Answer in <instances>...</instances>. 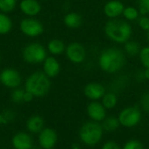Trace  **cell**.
<instances>
[{
    "label": "cell",
    "mask_w": 149,
    "mask_h": 149,
    "mask_svg": "<svg viewBox=\"0 0 149 149\" xmlns=\"http://www.w3.org/2000/svg\"><path fill=\"white\" fill-rule=\"evenodd\" d=\"M23 59L29 64H40L47 58L45 48L38 43L27 45L22 52Z\"/></svg>",
    "instance_id": "obj_5"
},
{
    "label": "cell",
    "mask_w": 149,
    "mask_h": 149,
    "mask_svg": "<svg viewBox=\"0 0 149 149\" xmlns=\"http://www.w3.org/2000/svg\"><path fill=\"white\" fill-rule=\"evenodd\" d=\"M86 113L89 118L93 121L96 122L103 121L107 117V109L104 107L102 103H100L96 100H93L88 104Z\"/></svg>",
    "instance_id": "obj_10"
},
{
    "label": "cell",
    "mask_w": 149,
    "mask_h": 149,
    "mask_svg": "<svg viewBox=\"0 0 149 149\" xmlns=\"http://www.w3.org/2000/svg\"><path fill=\"white\" fill-rule=\"evenodd\" d=\"M33 98H34V96L31 93H29L27 91L24 92V102H31L33 100Z\"/></svg>",
    "instance_id": "obj_33"
},
{
    "label": "cell",
    "mask_w": 149,
    "mask_h": 149,
    "mask_svg": "<svg viewBox=\"0 0 149 149\" xmlns=\"http://www.w3.org/2000/svg\"><path fill=\"white\" fill-rule=\"evenodd\" d=\"M2 122H4V119L2 115H0V123H2Z\"/></svg>",
    "instance_id": "obj_37"
},
{
    "label": "cell",
    "mask_w": 149,
    "mask_h": 149,
    "mask_svg": "<svg viewBox=\"0 0 149 149\" xmlns=\"http://www.w3.org/2000/svg\"><path fill=\"white\" fill-rule=\"evenodd\" d=\"M58 141L57 133L52 128L43 129L38 136V142L41 148L44 149H49L54 148Z\"/></svg>",
    "instance_id": "obj_11"
},
{
    "label": "cell",
    "mask_w": 149,
    "mask_h": 149,
    "mask_svg": "<svg viewBox=\"0 0 149 149\" xmlns=\"http://www.w3.org/2000/svg\"><path fill=\"white\" fill-rule=\"evenodd\" d=\"M139 12L142 16L149 14V0H139L138 2Z\"/></svg>",
    "instance_id": "obj_30"
},
{
    "label": "cell",
    "mask_w": 149,
    "mask_h": 149,
    "mask_svg": "<svg viewBox=\"0 0 149 149\" xmlns=\"http://www.w3.org/2000/svg\"><path fill=\"white\" fill-rule=\"evenodd\" d=\"M140 103H141V107L142 110L145 113H149V91L145 92L141 95Z\"/></svg>",
    "instance_id": "obj_29"
},
{
    "label": "cell",
    "mask_w": 149,
    "mask_h": 149,
    "mask_svg": "<svg viewBox=\"0 0 149 149\" xmlns=\"http://www.w3.org/2000/svg\"><path fill=\"white\" fill-rule=\"evenodd\" d=\"M124 4L118 0H112L107 2L104 6V13L109 18L119 17L124 10Z\"/></svg>",
    "instance_id": "obj_13"
},
{
    "label": "cell",
    "mask_w": 149,
    "mask_h": 149,
    "mask_svg": "<svg viewBox=\"0 0 149 149\" xmlns=\"http://www.w3.org/2000/svg\"><path fill=\"white\" fill-rule=\"evenodd\" d=\"M24 86L25 91L31 93L34 97H44L51 88L50 78L44 72H35L28 77Z\"/></svg>",
    "instance_id": "obj_3"
},
{
    "label": "cell",
    "mask_w": 149,
    "mask_h": 149,
    "mask_svg": "<svg viewBox=\"0 0 149 149\" xmlns=\"http://www.w3.org/2000/svg\"><path fill=\"white\" fill-rule=\"evenodd\" d=\"M65 55L67 58L74 64L82 63L86 57V48L78 42H72L65 47Z\"/></svg>",
    "instance_id": "obj_8"
},
{
    "label": "cell",
    "mask_w": 149,
    "mask_h": 149,
    "mask_svg": "<svg viewBox=\"0 0 149 149\" xmlns=\"http://www.w3.org/2000/svg\"><path fill=\"white\" fill-rule=\"evenodd\" d=\"M43 70L46 76L54 78L60 72V65L54 57H47L43 62Z\"/></svg>",
    "instance_id": "obj_15"
},
{
    "label": "cell",
    "mask_w": 149,
    "mask_h": 149,
    "mask_svg": "<svg viewBox=\"0 0 149 149\" xmlns=\"http://www.w3.org/2000/svg\"><path fill=\"white\" fill-rule=\"evenodd\" d=\"M12 29V21L6 14L0 12V35L9 33Z\"/></svg>",
    "instance_id": "obj_20"
},
{
    "label": "cell",
    "mask_w": 149,
    "mask_h": 149,
    "mask_svg": "<svg viewBox=\"0 0 149 149\" xmlns=\"http://www.w3.org/2000/svg\"><path fill=\"white\" fill-rule=\"evenodd\" d=\"M47 49L50 53L53 55H59L65 51V45L62 40L54 38L48 42Z\"/></svg>",
    "instance_id": "obj_19"
},
{
    "label": "cell",
    "mask_w": 149,
    "mask_h": 149,
    "mask_svg": "<svg viewBox=\"0 0 149 149\" xmlns=\"http://www.w3.org/2000/svg\"><path fill=\"white\" fill-rule=\"evenodd\" d=\"M117 103H118V98L116 94L113 92L106 93L105 95L102 97V105L107 110L114 108L117 106Z\"/></svg>",
    "instance_id": "obj_22"
},
{
    "label": "cell",
    "mask_w": 149,
    "mask_h": 149,
    "mask_svg": "<svg viewBox=\"0 0 149 149\" xmlns=\"http://www.w3.org/2000/svg\"><path fill=\"white\" fill-rule=\"evenodd\" d=\"M138 24H139V26H140L142 30H144V31H148L149 30L148 17H147V16H142L141 17L139 18Z\"/></svg>",
    "instance_id": "obj_31"
},
{
    "label": "cell",
    "mask_w": 149,
    "mask_h": 149,
    "mask_svg": "<svg viewBox=\"0 0 149 149\" xmlns=\"http://www.w3.org/2000/svg\"><path fill=\"white\" fill-rule=\"evenodd\" d=\"M122 149H144V147L138 140H129L125 143Z\"/></svg>",
    "instance_id": "obj_27"
},
{
    "label": "cell",
    "mask_w": 149,
    "mask_h": 149,
    "mask_svg": "<svg viewBox=\"0 0 149 149\" xmlns=\"http://www.w3.org/2000/svg\"><path fill=\"white\" fill-rule=\"evenodd\" d=\"M136 79L138 81H143L145 80V75H144V71H139L137 73H136Z\"/></svg>",
    "instance_id": "obj_34"
},
{
    "label": "cell",
    "mask_w": 149,
    "mask_h": 149,
    "mask_svg": "<svg viewBox=\"0 0 149 149\" xmlns=\"http://www.w3.org/2000/svg\"><path fill=\"white\" fill-rule=\"evenodd\" d=\"M104 129L102 126L96 121L86 122L79 130L80 141L88 147L98 145L103 137Z\"/></svg>",
    "instance_id": "obj_4"
},
{
    "label": "cell",
    "mask_w": 149,
    "mask_h": 149,
    "mask_svg": "<svg viewBox=\"0 0 149 149\" xmlns=\"http://www.w3.org/2000/svg\"><path fill=\"white\" fill-rule=\"evenodd\" d=\"M124 50H125V52L130 56V57H134L136 55H138L141 52V47H140V45L138 42L136 41H131V40H128L127 42L125 43V45H124Z\"/></svg>",
    "instance_id": "obj_23"
},
{
    "label": "cell",
    "mask_w": 149,
    "mask_h": 149,
    "mask_svg": "<svg viewBox=\"0 0 149 149\" xmlns=\"http://www.w3.org/2000/svg\"><path fill=\"white\" fill-rule=\"evenodd\" d=\"M120 124L125 127H134L141 120V112L138 107H128L124 108L118 116Z\"/></svg>",
    "instance_id": "obj_6"
},
{
    "label": "cell",
    "mask_w": 149,
    "mask_h": 149,
    "mask_svg": "<svg viewBox=\"0 0 149 149\" xmlns=\"http://www.w3.org/2000/svg\"><path fill=\"white\" fill-rule=\"evenodd\" d=\"M106 93V88L103 85L97 82H91L84 88V94L86 98L92 100H98L102 99Z\"/></svg>",
    "instance_id": "obj_12"
},
{
    "label": "cell",
    "mask_w": 149,
    "mask_h": 149,
    "mask_svg": "<svg viewBox=\"0 0 149 149\" xmlns=\"http://www.w3.org/2000/svg\"><path fill=\"white\" fill-rule=\"evenodd\" d=\"M147 40H148V42L149 43V30L147 31Z\"/></svg>",
    "instance_id": "obj_38"
},
{
    "label": "cell",
    "mask_w": 149,
    "mask_h": 149,
    "mask_svg": "<svg viewBox=\"0 0 149 149\" xmlns=\"http://www.w3.org/2000/svg\"><path fill=\"white\" fill-rule=\"evenodd\" d=\"M101 126H102L104 131L114 132L120 127V121H119L118 118L110 116V117H107V118L106 117V119L103 120Z\"/></svg>",
    "instance_id": "obj_21"
},
{
    "label": "cell",
    "mask_w": 149,
    "mask_h": 149,
    "mask_svg": "<svg viewBox=\"0 0 149 149\" xmlns=\"http://www.w3.org/2000/svg\"><path fill=\"white\" fill-rule=\"evenodd\" d=\"M12 146L15 149H31L32 140L25 133H17L12 138Z\"/></svg>",
    "instance_id": "obj_16"
},
{
    "label": "cell",
    "mask_w": 149,
    "mask_h": 149,
    "mask_svg": "<svg viewBox=\"0 0 149 149\" xmlns=\"http://www.w3.org/2000/svg\"><path fill=\"white\" fill-rule=\"evenodd\" d=\"M49 149H54V148H49Z\"/></svg>",
    "instance_id": "obj_39"
},
{
    "label": "cell",
    "mask_w": 149,
    "mask_h": 149,
    "mask_svg": "<svg viewBox=\"0 0 149 149\" xmlns=\"http://www.w3.org/2000/svg\"><path fill=\"white\" fill-rule=\"evenodd\" d=\"M140 60L145 68L149 67V45L143 47L139 53Z\"/></svg>",
    "instance_id": "obj_26"
},
{
    "label": "cell",
    "mask_w": 149,
    "mask_h": 149,
    "mask_svg": "<svg viewBox=\"0 0 149 149\" xmlns=\"http://www.w3.org/2000/svg\"><path fill=\"white\" fill-rule=\"evenodd\" d=\"M65 24L71 29H77L82 24V17L77 12H69L64 17Z\"/></svg>",
    "instance_id": "obj_17"
},
{
    "label": "cell",
    "mask_w": 149,
    "mask_h": 149,
    "mask_svg": "<svg viewBox=\"0 0 149 149\" xmlns=\"http://www.w3.org/2000/svg\"><path fill=\"white\" fill-rule=\"evenodd\" d=\"M72 149H80V146H79V144H77V143L72 144Z\"/></svg>",
    "instance_id": "obj_36"
},
{
    "label": "cell",
    "mask_w": 149,
    "mask_h": 149,
    "mask_svg": "<svg viewBox=\"0 0 149 149\" xmlns=\"http://www.w3.org/2000/svg\"><path fill=\"white\" fill-rule=\"evenodd\" d=\"M20 30L23 34L30 38H35L41 35L44 31L43 24L36 18L32 17H28L20 22Z\"/></svg>",
    "instance_id": "obj_7"
},
{
    "label": "cell",
    "mask_w": 149,
    "mask_h": 149,
    "mask_svg": "<svg viewBox=\"0 0 149 149\" xmlns=\"http://www.w3.org/2000/svg\"><path fill=\"white\" fill-rule=\"evenodd\" d=\"M101 149H120V147L119 146V144L113 141H107L103 146Z\"/></svg>",
    "instance_id": "obj_32"
},
{
    "label": "cell",
    "mask_w": 149,
    "mask_h": 149,
    "mask_svg": "<svg viewBox=\"0 0 149 149\" xmlns=\"http://www.w3.org/2000/svg\"><path fill=\"white\" fill-rule=\"evenodd\" d=\"M0 82L8 88H17L21 83V76L17 70L5 68L0 72Z\"/></svg>",
    "instance_id": "obj_9"
},
{
    "label": "cell",
    "mask_w": 149,
    "mask_h": 149,
    "mask_svg": "<svg viewBox=\"0 0 149 149\" xmlns=\"http://www.w3.org/2000/svg\"><path fill=\"white\" fill-rule=\"evenodd\" d=\"M17 5V0H0V11L9 13L14 10Z\"/></svg>",
    "instance_id": "obj_24"
},
{
    "label": "cell",
    "mask_w": 149,
    "mask_h": 149,
    "mask_svg": "<svg viewBox=\"0 0 149 149\" xmlns=\"http://www.w3.org/2000/svg\"><path fill=\"white\" fill-rule=\"evenodd\" d=\"M20 10L27 17H33L41 11V5L38 0H22Z\"/></svg>",
    "instance_id": "obj_14"
},
{
    "label": "cell",
    "mask_w": 149,
    "mask_h": 149,
    "mask_svg": "<svg viewBox=\"0 0 149 149\" xmlns=\"http://www.w3.org/2000/svg\"><path fill=\"white\" fill-rule=\"evenodd\" d=\"M105 34L111 40L125 44L127 42L132 35V27L125 20L120 18H111L105 24Z\"/></svg>",
    "instance_id": "obj_2"
},
{
    "label": "cell",
    "mask_w": 149,
    "mask_h": 149,
    "mask_svg": "<svg viewBox=\"0 0 149 149\" xmlns=\"http://www.w3.org/2000/svg\"><path fill=\"white\" fill-rule=\"evenodd\" d=\"M144 75H145V79L149 80V67L148 68H145V70H144Z\"/></svg>",
    "instance_id": "obj_35"
},
{
    "label": "cell",
    "mask_w": 149,
    "mask_h": 149,
    "mask_svg": "<svg viewBox=\"0 0 149 149\" xmlns=\"http://www.w3.org/2000/svg\"><path fill=\"white\" fill-rule=\"evenodd\" d=\"M24 90L15 88V90L11 93V100L15 103H19L21 101H24Z\"/></svg>",
    "instance_id": "obj_28"
},
{
    "label": "cell",
    "mask_w": 149,
    "mask_h": 149,
    "mask_svg": "<svg viewBox=\"0 0 149 149\" xmlns=\"http://www.w3.org/2000/svg\"><path fill=\"white\" fill-rule=\"evenodd\" d=\"M26 127L27 129L31 133H40L43 130L44 120L38 115L32 116L27 120Z\"/></svg>",
    "instance_id": "obj_18"
},
{
    "label": "cell",
    "mask_w": 149,
    "mask_h": 149,
    "mask_svg": "<svg viewBox=\"0 0 149 149\" xmlns=\"http://www.w3.org/2000/svg\"><path fill=\"white\" fill-rule=\"evenodd\" d=\"M126 63L124 52L116 47L104 50L99 58V65L102 71L107 73H115L121 70Z\"/></svg>",
    "instance_id": "obj_1"
},
{
    "label": "cell",
    "mask_w": 149,
    "mask_h": 149,
    "mask_svg": "<svg viewBox=\"0 0 149 149\" xmlns=\"http://www.w3.org/2000/svg\"><path fill=\"white\" fill-rule=\"evenodd\" d=\"M139 14H140L139 10L135 9L133 6L125 7L124 8V10H123V13H122V15L124 16V17L127 20H130V21H133V20L137 19L138 17H139Z\"/></svg>",
    "instance_id": "obj_25"
}]
</instances>
